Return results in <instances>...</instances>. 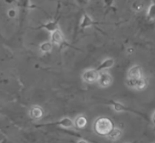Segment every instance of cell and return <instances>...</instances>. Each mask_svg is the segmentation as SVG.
<instances>
[{
    "mask_svg": "<svg viewBox=\"0 0 155 143\" xmlns=\"http://www.w3.org/2000/svg\"><path fill=\"white\" fill-rule=\"evenodd\" d=\"M41 28L44 29V30L49 32V33H51V32L59 29L58 22V21H48V22L45 23V24H42V25L41 26Z\"/></svg>",
    "mask_w": 155,
    "mask_h": 143,
    "instance_id": "obj_12",
    "label": "cell"
},
{
    "mask_svg": "<svg viewBox=\"0 0 155 143\" xmlns=\"http://www.w3.org/2000/svg\"><path fill=\"white\" fill-rule=\"evenodd\" d=\"M144 77L143 70L139 65H133L127 72V80H136Z\"/></svg>",
    "mask_w": 155,
    "mask_h": 143,
    "instance_id": "obj_4",
    "label": "cell"
},
{
    "mask_svg": "<svg viewBox=\"0 0 155 143\" xmlns=\"http://www.w3.org/2000/svg\"><path fill=\"white\" fill-rule=\"evenodd\" d=\"M44 111L42 108L39 105H33L29 110V117L32 120L34 121H38L40 120L43 117Z\"/></svg>",
    "mask_w": 155,
    "mask_h": 143,
    "instance_id": "obj_7",
    "label": "cell"
},
{
    "mask_svg": "<svg viewBox=\"0 0 155 143\" xmlns=\"http://www.w3.org/2000/svg\"><path fill=\"white\" fill-rule=\"evenodd\" d=\"M8 16L10 17V18H15L17 15L16 10H15V9H13V8L10 9V10L8 11Z\"/></svg>",
    "mask_w": 155,
    "mask_h": 143,
    "instance_id": "obj_19",
    "label": "cell"
},
{
    "mask_svg": "<svg viewBox=\"0 0 155 143\" xmlns=\"http://www.w3.org/2000/svg\"><path fill=\"white\" fill-rule=\"evenodd\" d=\"M114 127L111 120L106 117H101L95 120L93 124V128L95 133L99 136H106Z\"/></svg>",
    "mask_w": 155,
    "mask_h": 143,
    "instance_id": "obj_1",
    "label": "cell"
},
{
    "mask_svg": "<svg viewBox=\"0 0 155 143\" xmlns=\"http://www.w3.org/2000/svg\"><path fill=\"white\" fill-rule=\"evenodd\" d=\"M53 46H54V45L51 41L50 42H44L39 45V51L42 54H48L52 51Z\"/></svg>",
    "mask_w": 155,
    "mask_h": 143,
    "instance_id": "obj_15",
    "label": "cell"
},
{
    "mask_svg": "<svg viewBox=\"0 0 155 143\" xmlns=\"http://www.w3.org/2000/svg\"><path fill=\"white\" fill-rule=\"evenodd\" d=\"M77 142L80 143V142H88L87 140H86V139H78V140H77Z\"/></svg>",
    "mask_w": 155,
    "mask_h": 143,
    "instance_id": "obj_22",
    "label": "cell"
},
{
    "mask_svg": "<svg viewBox=\"0 0 155 143\" xmlns=\"http://www.w3.org/2000/svg\"><path fill=\"white\" fill-rule=\"evenodd\" d=\"M87 118L83 115H79L74 120V127H76L78 129H83L87 124Z\"/></svg>",
    "mask_w": 155,
    "mask_h": 143,
    "instance_id": "obj_14",
    "label": "cell"
},
{
    "mask_svg": "<svg viewBox=\"0 0 155 143\" xmlns=\"http://www.w3.org/2000/svg\"><path fill=\"white\" fill-rule=\"evenodd\" d=\"M88 1H89V0H77V2L80 5H84L87 4Z\"/></svg>",
    "mask_w": 155,
    "mask_h": 143,
    "instance_id": "obj_20",
    "label": "cell"
},
{
    "mask_svg": "<svg viewBox=\"0 0 155 143\" xmlns=\"http://www.w3.org/2000/svg\"><path fill=\"white\" fill-rule=\"evenodd\" d=\"M132 8H133V10H135L136 12H141V11L143 9L144 5L143 3L141 2L136 1L133 2V5H132Z\"/></svg>",
    "mask_w": 155,
    "mask_h": 143,
    "instance_id": "obj_17",
    "label": "cell"
},
{
    "mask_svg": "<svg viewBox=\"0 0 155 143\" xmlns=\"http://www.w3.org/2000/svg\"><path fill=\"white\" fill-rule=\"evenodd\" d=\"M54 124L64 129H71L74 127V121L72 119H71L70 118H68V117L61 118V119L59 120Z\"/></svg>",
    "mask_w": 155,
    "mask_h": 143,
    "instance_id": "obj_10",
    "label": "cell"
},
{
    "mask_svg": "<svg viewBox=\"0 0 155 143\" xmlns=\"http://www.w3.org/2000/svg\"><path fill=\"white\" fill-rule=\"evenodd\" d=\"M127 83L130 87L139 91L145 89L146 88L147 85H148V82H147V80L145 79V77H143L141 79H139V80H127Z\"/></svg>",
    "mask_w": 155,
    "mask_h": 143,
    "instance_id": "obj_6",
    "label": "cell"
},
{
    "mask_svg": "<svg viewBox=\"0 0 155 143\" xmlns=\"http://www.w3.org/2000/svg\"><path fill=\"white\" fill-rule=\"evenodd\" d=\"M114 65V58H107L104 60H103L101 63H100V65H98L96 69L99 72L103 71H107L110 68H113Z\"/></svg>",
    "mask_w": 155,
    "mask_h": 143,
    "instance_id": "obj_9",
    "label": "cell"
},
{
    "mask_svg": "<svg viewBox=\"0 0 155 143\" xmlns=\"http://www.w3.org/2000/svg\"><path fill=\"white\" fill-rule=\"evenodd\" d=\"M95 24H96L95 21L92 19L90 15H89L86 13H83V16H82L81 19H80V25L79 26L83 30H86V29L89 28V27H92Z\"/></svg>",
    "mask_w": 155,
    "mask_h": 143,
    "instance_id": "obj_8",
    "label": "cell"
},
{
    "mask_svg": "<svg viewBox=\"0 0 155 143\" xmlns=\"http://www.w3.org/2000/svg\"><path fill=\"white\" fill-rule=\"evenodd\" d=\"M115 0H103V2L105 7L110 8L113 6V5L114 4Z\"/></svg>",
    "mask_w": 155,
    "mask_h": 143,
    "instance_id": "obj_18",
    "label": "cell"
},
{
    "mask_svg": "<svg viewBox=\"0 0 155 143\" xmlns=\"http://www.w3.org/2000/svg\"><path fill=\"white\" fill-rule=\"evenodd\" d=\"M110 106L113 108L114 111H115L116 112H126L128 111L129 108L126 105H124L122 103L119 102V101H110Z\"/></svg>",
    "mask_w": 155,
    "mask_h": 143,
    "instance_id": "obj_13",
    "label": "cell"
},
{
    "mask_svg": "<svg viewBox=\"0 0 155 143\" xmlns=\"http://www.w3.org/2000/svg\"><path fill=\"white\" fill-rule=\"evenodd\" d=\"M122 135L123 133L120 129L118 128V127H114L111 131L107 135V136L108 138V139H110V141L115 142V141L119 140L122 137Z\"/></svg>",
    "mask_w": 155,
    "mask_h": 143,
    "instance_id": "obj_11",
    "label": "cell"
},
{
    "mask_svg": "<svg viewBox=\"0 0 155 143\" xmlns=\"http://www.w3.org/2000/svg\"><path fill=\"white\" fill-rule=\"evenodd\" d=\"M98 77H99V71L94 68L85 70L82 74V79L83 81L89 84L97 83Z\"/></svg>",
    "mask_w": 155,
    "mask_h": 143,
    "instance_id": "obj_2",
    "label": "cell"
},
{
    "mask_svg": "<svg viewBox=\"0 0 155 143\" xmlns=\"http://www.w3.org/2000/svg\"><path fill=\"white\" fill-rule=\"evenodd\" d=\"M152 121H153V122H154V124H155V112H154V115H153V116H152Z\"/></svg>",
    "mask_w": 155,
    "mask_h": 143,
    "instance_id": "obj_23",
    "label": "cell"
},
{
    "mask_svg": "<svg viewBox=\"0 0 155 143\" xmlns=\"http://www.w3.org/2000/svg\"><path fill=\"white\" fill-rule=\"evenodd\" d=\"M50 41L52 42L53 45H57V46H61L65 43L64 36L60 28L51 32V36H50Z\"/></svg>",
    "mask_w": 155,
    "mask_h": 143,
    "instance_id": "obj_5",
    "label": "cell"
},
{
    "mask_svg": "<svg viewBox=\"0 0 155 143\" xmlns=\"http://www.w3.org/2000/svg\"><path fill=\"white\" fill-rule=\"evenodd\" d=\"M147 15L151 21H155V3L149 6L148 12H147Z\"/></svg>",
    "mask_w": 155,
    "mask_h": 143,
    "instance_id": "obj_16",
    "label": "cell"
},
{
    "mask_svg": "<svg viewBox=\"0 0 155 143\" xmlns=\"http://www.w3.org/2000/svg\"><path fill=\"white\" fill-rule=\"evenodd\" d=\"M114 82L113 77L107 71H100L97 83L101 88H107L112 85Z\"/></svg>",
    "mask_w": 155,
    "mask_h": 143,
    "instance_id": "obj_3",
    "label": "cell"
},
{
    "mask_svg": "<svg viewBox=\"0 0 155 143\" xmlns=\"http://www.w3.org/2000/svg\"><path fill=\"white\" fill-rule=\"evenodd\" d=\"M127 52L128 53V54H133V53L134 52V49H133V48H132V47H129V48H127Z\"/></svg>",
    "mask_w": 155,
    "mask_h": 143,
    "instance_id": "obj_21",
    "label": "cell"
}]
</instances>
